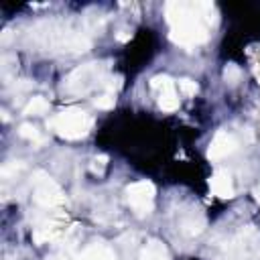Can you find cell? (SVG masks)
I'll list each match as a JSON object with an SVG mask.
<instances>
[{
  "mask_svg": "<svg viewBox=\"0 0 260 260\" xmlns=\"http://www.w3.org/2000/svg\"><path fill=\"white\" fill-rule=\"evenodd\" d=\"M49 112V102L41 95L30 98V102L24 106V116H43Z\"/></svg>",
  "mask_w": 260,
  "mask_h": 260,
  "instance_id": "cell-11",
  "label": "cell"
},
{
  "mask_svg": "<svg viewBox=\"0 0 260 260\" xmlns=\"http://www.w3.org/2000/svg\"><path fill=\"white\" fill-rule=\"evenodd\" d=\"M240 75H242V71H240V67L234 65V63H230V65L225 67V71H223V79H225V83H230V85H236V83L240 81Z\"/></svg>",
  "mask_w": 260,
  "mask_h": 260,
  "instance_id": "cell-13",
  "label": "cell"
},
{
  "mask_svg": "<svg viewBox=\"0 0 260 260\" xmlns=\"http://www.w3.org/2000/svg\"><path fill=\"white\" fill-rule=\"evenodd\" d=\"M209 189L215 197L219 199H232L234 197V181H232V175L223 169L215 171L209 179Z\"/></svg>",
  "mask_w": 260,
  "mask_h": 260,
  "instance_id": "cell-8",
  "label": "cell"
},
{
  "mask_svg": "<svg viewBox=\"0 0 260 260\" xmlns=\"http://www.w3.org/2000/svg\"><path fill=\"white\" fill-rule=\"evenodd\" d=\"M150 87L158 93V106L165 112H175L179 108V98L173 85V79L169 75H154L150 79Z\"/></svg>",
  "mask_w": 260,
  "mask_h": 260,
  "instance_id": "cell-6",
  "label": "cell"
},
{
  "mask_svg": "<svg viewBox=\"0 0 260 260\" xmlns=\"http://www.w3.org/2000/svg\"><path fill=\"white\" fill-rule=\"evenodd\" d=\"M236 148H238V140H236V136L230 134V132L219 130V132L211 138V142H209L207 158H211V160L225 158V156H230L232 152H236Z\"/></svg>",
  "mask_w": 260,
  "mask_h": 260,
  "instance_id": "cell-7",
  "label": "cell"
},
{
  "mask_svg": "<svg viewBox=\"0 0 260 260\" xmlns=\"http://www.w3.org/2000/svg\"><path fill=\"white\" fill-rule=\"evenodd\" d=\"M179 89H181V93H183L185 98H193V95L199 91V87H197V83H195L193 79H181V81H179Z\"/></svg>",
  "mask_w": 260,
  "mask_h": 260,
  "instance_id": "cell-16",
  "label": "cell"
},
{
  "mask_svg": "<svg viewBox=\"0 0 260 260\" xmlns=\"http://www.w3.org/2000/svg\"><path fill=\"white\" fill-rule=\"evenodd\" d=\"M106 69L108 65L106 63H85L81 67H77L65 81V91L73 93V95H83L87 91H91L93 87L98 85H104L106 83Z\"/></svg>",
  "mask_w": 260,
  "mask_h": 260,
  "instance_id": "cell-3",
  "label": "cell"
},
{
  "mask_svg": "<svg viewBox=\"0 0 260 260\" xmlns=\"http://www.w3.org/2000/svg\"><path fill=\"white\" fill-rule=\"evenodd\" d=\"M18 134L22 136V138H26V140H30V142H43V136H41V132L32 126V124H20V128H18Z\"/></svg>",
  "mask_w": 260,
  "mask_h": 260,
  "instance_id": "cell-12",
  "label": "cell"
},
{
  "mask_svg": "<svg viewBox=\"0 0 260 260\" xmlns=\"http://www.w3.org/2000/svg\"><path fill=\"white\" fill-rule=\"evenodd\" d=\"M252 193H254V199H256V201H260V187H256Z\"/></svg>",
  "mask_w": 260,
  "mask_h": 260,
  "instance_id": "cell-18",
  "label": "cell"
},
{
  "mask_svg": "<svg viewBox=\"0 0 260 260\" xmlns=\"http://www.w3.org/2000/svg\"><path fill=\"white\" fill-rule=\"evenodd\" d=\"M106 165H108V156H106V154H100V156H95V158L91 160V165H89V169H91L93 173H98V175H102V173L106 171Z\"/></svg>",
  "mask_w": 260,
  "mask_h": 260,
  "instance_id": "cell-17",
  "label": "cell"
},
{
  "mask_svg": "<svg viewBox=\"0 0 260 260\" xmlns=\"http://www.w3.org/2000/svg\"><path fill=\"white\" fill-rule=\"evenodd\" d=\"M154 185L150 181H136L126 187V201L136 217H144L154 207Z\"/></svg>",
  "mask_w": 260,
  "mask_h": 260,
  "instance_id": "cell-4",
  "label": "cell"
},
{
  "mask_svg": "<svg viewBox=\"0 0 260 260\" xmlns=\"http://www.w3.org/2000/svg\"><path fill=\"white\" fill-rule=\"evenodd\" d=\"M77 260H116V254L110 246H106L102 242H93L77 256Z\"/></svg>",
  "mask_w": 260,
  "mask_h": 260,
  "instance_id": "cell-9",
  "label": "cell"
},
{
  "mask_svg": "<svg viewBox=\"0 0 260 260\" xmlns=\"http://www.w3.org/2000/svg\"><path fill=\"white\" fill-rule=\"evenodd\" d=\"M122 85H124V77H122V75H112V77H108L106 83H104V87H106L108 93H112V95H114L116 91H120Z\"/></svg>",
  "mask_w": 260,
  "mask_h": 260,
  "instance_id": "cell-15",
  "label": "cell"
},
{
  "mask_svg": "<svg viewBox=\"0 0 260 260\" xmlns=\"http://www.w3.org/2000/svg\"><path fill=\"white\" fill-rule=\"evenodd\" d=\"M93 106L100 108V110H112L116 106V98L112 93H102V95H98L93 100Z\"/></svg>",
  "mask_w": 260,
  "mask_h": 260,
  "instance_id": "cell-14",
  "label": "cell"
},
{
  "mask_svg": "<svg viewBox=\"0 0 260 260\" xmlns=\"http://www.w3.org/2000/svg\"><path fill=\"white\" fill-rule=\"evenodd\" d=\"M91 118L83 112V110H77V108H67L59 114H55L47 126L61 138L65 140H79L83 136H87V132L91 130Z\"/></svg>",
  "mask_w": 260,
  "mask_h": 260,
  "instance_id": "cell-2",
  "label": "cell"
},
{
  "mask_svg": "<svg viewBox=\"0 0 260 260\" xmlns=\"http://www.w3.org/2000/svg\"><path fill=\"white\" fill-rule=\"evenodd\" d=\"M140 260H171V254L167 250V246L160 240H150L142 252H140Z\"/></svg>",
  "mask_w": 260,
  "mask_h": 260,
  "instance_id": "cell-10",
  "label": "cell"
},
{
  "mask_svg": "<svg viewBox=\"0 0 260 260\" xmlns=\"http://www.w3.org/2000/svg\"><path fill=\"white\" fill-rule=\"evenodd\" d=\"M258 79H260V67H258Z\"/></svg>",
  "mask_w": 260,
  "mask_h": 260,
  "instance_id": "cell-19",
  "label": "cell"
},
{
  "mask_svg": "<svg viewBox=\"0 0 260 260\" xmlns=\"http://www.w3.org/2000/svg\"><path fill=\"white\" fill-rule=\"evenodd\" d=\"M32 197L39 205L43 207H55L63 203V191L61 187L45 173V171H37L32 175Z\"/></svg>",
  "mask_w": 260,
  "mask_h": 260,
  "instance_id": "cell-5",
  "label": "cell"
},
{
  "mask_svg": "<svg viewBox=\"0 0 260 260\" xmlns=\"http://www.w3.org/2000/svg\"><path fill=\"white\" fill-rule=\"evenodd\" d=\"M165 16L171 24V41L193 49L209 39V24H215V6L211 2H167Z\"/></svg>",
  "mask_w": 260,
  "mask_h": 260,
  "instance_id": "cell-1",
  "label": "cell"
}]
</instances>
